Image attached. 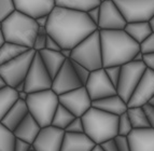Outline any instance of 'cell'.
<instances>
[{
  "label": "cell",
  "instance_id": "cell-27",
  "mask_svg": "<svg viewBox=\"0 0 154 151\" xmlns=\"http://www.w3.org/2000/svg\"><path fill=\"white\" fill-rule=\"evenodd\" d=\"M28 49H26L24 46H18L15 43H11L5 41V43L0 46V66L5 63H8L11 59L15 58L20 54L24 53Z\"/></svg>",
  "mask_w": 154,
  "mask_h": 151
},
{
  "label": "cell",
  "instance_id": "cell-55",
  "mask_svg": "<svg viewBox=\"0 0 154 151\" xmlns=\"http://www.w3.org/2000/svg\"><path fill=\"white\" fill-rule=\"evenodd\" d=\"M1 26H2V22H0V29H1Z\"/></svg>",
  "mask_w": 154,
  "mask_h": 151
},
{
  "label": "cell",
  "instance_id": "cell-39",
  "mask_svg": "<svg viewBox=\"0 0 154 151\" xmlns=\"http://www.w3.org/2000/svg\"><path fill=\"white\" fill-rule=\"evenodd\" d=\"M114 140H116V145H118V148L120 151H131L128 145V140H127V137L125 136H116L114 137Z\"/></svg>",
  "mask_w": 154,
  "mask_h": 151
},
{
  "label": "cell",
  "instance_id": "cell-2",
  "mask_svg": "<svg viewBox=\"0 0 154 151\" xmlns=\"http://www.w3.org/2000/svg\"><path fill=\"white\" fill-rule=\"evenodd\" d=\"M99 33L103 68L129 63L140 51L139 43L133 40L124 29L99 30Z\"/></svg>",
  "mask_w": 154,
  "mask_h": 151
},
{
  "label": "cell",
  "instance_id": "cell-56",
  "mask_svg": "<svg viewBox=\"0 0 154 151\" xmlns=\"http://www.w3.org/2000/svg\"><path fill=\"white\" fill-rule=\"evenodd\" d=\"M28 151H35V150H33V149H30V150H28Z\"/></svg>",
  "mask_w": 154,
  "mask_h": 151
},
{
  "label": "cell",
  "instance_id": "cell-49",
  "mask_svg": "<svg viewBox=\"0 0 154 151\" xmlns=\"http://www.w3.org/2000/svg\"><path fill=\"white\" fill-rule=\"evenodd\" d=\"M142 58H143V54H142L141 52L139 51V52H137L136 55L134 56L133 61H142Z\"/></svg>",
  "mask_w": 154,
  "mask_h": 151
},
{
  "label": "cell",
  "instance_id": "cell-38",
  "mask_svg": "<svg viewBox=\"0 0 154 151\" xmlns=\"http://www.w3.org/2000/svg\"><path fill=\"white\" fill-rule=\"evenodd\" d=\"M144 110V113L146 115V119H148V122L150 124V127L154 128V106H152L151 104H146V105L142 106Z\"/></svg>",
  "mask_w": 154,
  "mask_h": 151
},
{
  "label": "cell",
  "instance_id": "cell-37",
  "mask_svg": "<svg viewBox=\"0 0 154 151\" xmlns=\"http://www.w3.org/2000/svg\"><path fill=\"white\" fill-rule=\"evenodd\" d=\"M140 46V52L142 54L154 53V33H152L146 40H143L139 44Z\"/></svg>",
  "mask_w": 154,
  "mask_h": 151
},
{
  "label": "cell",
  "instance_id": "cell-51",
  "mask_svg": "<svg viewBox=\"0 0 154 151\" xmlns=\"http://www.w3.org/2000/svg\"><path fill=\"white\" fill-rule=\"evenodd\" d=\"M7 87V83L5 82V80H3V78L0 76V90L2 89V87Z\"/></svg>",
  "mask_w": 154,
  "mask_h": 151
},
{
  "label": "cell",
  "instance_id": "cell-34",
  "mask_svg": "<svg viewBox=\"0 0 154 151\" xmlns=\"http://www.w3.org/2000/svg\"><path fill=\"white\" fill-rule=\"evenodd\" d=\"M65 132L67 133H84V125H83V121L81 117H75L71 122L69 123V125L65 128Z\"/></svg>",
  "mask_w": 154,
  "mask_h": 151
},
{
  "label": "cell",
  "instance_id": "cell-11",
  "mask_svg": "<svg viewBox=\"0 0 154 151\" xmlns=\"http://www.w3.org/2000/svg\"><path fill=\"white\" fill-rule=\"evenodd\" d=\"M84 87L88 91L92 102L116 94V87L109 80L108 76L105 71V68H99V69L91 71L90 77Z\"/></svg>",
  "mask_w": 154,
  "mask_h": 151
},
{
  "label": "cell",
  "instance_id": "cell-53",
  "mask_svg": "<svg viewBox=\"0 0 154 151\" xmlns=\"http://www.w3.org/2000/svg\"><path fill=\"white\" fill-rule=\"evenodd\" d=\"M92 151H103V149L101 148V146H100V145H96V146L93 148Z\"/></svg>",
  "mask_w": 154,
  "mask_h": 151
},
{
  "label": "cell",
  "instance_id": "cell-28",
  "mask_svg": "<svg viewBox=\"0 0 154 151\" xmlns=\"http://www.w3.org/2000/svg\"><path fill=\"white\" fill-rule=\"evenodd\" d=\"M75 117L70 112L67 108H65L63 105L59 104L58 107H57L56 111H55L54 115H53V119H52L51 125L55 126L57 128H60V130H64L69 125V123L71 122Z\"/></svg>",
  "mask_w": 154,
  "mask_h": 151
},
{
  "label": "cell",
  "instance_id": "cell-30",
  "mask_svg": "<svg viewBox=\"0 0 154 151\" xmlns=\"http://www.w3.org/2000/svg\"><path fill=\"white\" fill-rule=\"evenodd\" d=\"M15 135L0 122V151H14Z\"/></svg>",
  "mask_w": 154,
  "mask_h": 151
},
{
  "label": "cell",
  "instance_id": "cell-32",
  "mask_svg": "<svg viewBox=\"0 0 154 151\" xmlns=\"http://www.w3.org/2000/svg\"><path fill=\"white\" fill-rule=\"evenodd\" d=\"M15 11L14 0H0V22H3Z\"/></svg>",
  "mask_w": 154,
  "mask_h": 151
},
{
  "label": "cell",
  "instance_id": "cell-36",
  "mask_svg": "<svg viewBox=\"0 0 154 151\" xmlns=\"http://www.w3.org/2000/svg\"><path fill=\"white\" fill-rule=\"evenodd\" d=\"M105 71L108 76L109 80L112 82V84L114 87H116L119 81V78H120V72H121V66H110V67H106Z\"/></svg>",
  "mask_w": 154,
  "mask_h": 151
},
{
  "label": "cell",
  "instance_id": "cell-16",
  "mask_svg": "<svg viewBox=\"0 0 154 151\" xmlns=\"http://www.w3.org/2000/svg\"><path fill=\"white\" fill-rule=\"evenodd\" d=\"M154 96V71L149 68L144 70L141 79L127 102V107H142Z\"/></svg>",
  "mask_w": 154,
  "mask_h": 151
},
{
  "label": "cell",
  "instance_id": "cell-1",
  "mask_svg": "<svg viewBox=\"0 0 154 151\" xmlns=\"http://www.w3.org/2000/svg\"><path fill=\"white\" fill-rule=\"evenodd\" d=\"M46 33L60 49H73L78 43L97 30L86 12L56 7L49 14Z\"/></svg>",
  "mask_w": 154,
  "mask_h": 151
},
{
  "label": "cell",
  "instance_id": "cell-54",
  "mask_svg": "<svg viewBox=\"0 0 154 151\" xmlns=\"http://www.w3.org/2000/svg\"><path fill=\"white\" fill-rule=\"evenodd\" d=\"M149 104H151L152 106H154V96L151 98V100H150V102H149Z\"/></svg>",
  "mask_w": 154,
  "mask_h": 151
},
{
  "label": "cell",
  "instance_id": "cell-7",
  "mask_svg": "<svg viewBox=\"0 0 154 151\" xmlns=\"http://www.w3.org/2000/svg\"><path fill=\"white\" fill-rule=\"evenodd\" d=\"M35 54V50L28 49L15 58L0 66V76L3 78L7 85L15 87L21 82H24Z\"/></svg>",
  "mask_w": 154,
  "mask_h": 151
},
{
  "label": "cell",
  "instance_id": "cell-24",
  "mask_svg": "<svg viewBox=\"0 0 154 151\" xmlns=\"http://www.w3.org/2000/svg\"><path fill=\"white\" fill-rule=\"evenodd\" d=\"M124 30L133 40H135L139 44L141 43L143 40H146L153 33L148 22H131V23H127L125 27H124Z\"/></svg>",
  "mask_w": 154,
  "mask_h": 151
},
{
  "label": "cell",
  "instance_id": "cell-33",
  "mask_svg": "<svg viewBox=\"0 0 154 151\" xmlns=\"http://www.w3.org/2000/svg\"><path fill=\"white\" fill-rule=\"evenodd\" d=\"M46 37H48V33H46L45 27H39L36 39H35V42H33L32 50H35L36 52H39L45 49Z\"/></svg>",
  "mask_w": 154,
  "mask_h": 151
},
{
  "label": "cell",
  "instance_id": "cell-48",
  "mask_svg": "<svg viewBox=\"0 0 154 151\" xmlns=\"http://www.w3.org/2000/svg\"><path fill=\"white\" fill-rule=\"evenodd\" d=\"M18 99H21V100H25L27 99V95H28V93L25 92V91H23V92H18Z\"/></svg>",
  "mask_w": 154,
  "mask_h": 151
},
{
  "label": "cell",
  "instance_id": "cell-47",
  "mask_svg": "<svg viewBox=\"0 0 154 151\" xmlns=\"http://www.w3.org/2000/svg\"><path fill=\"white\" fill-rule=\"evenodd\" d=\"M14 89H15V91L17 93L18 92H23V91H25V83H24V82H21V83L16 85Z\"/></svg>",
  "mask_w": 154,
  "mask_h": 151
},
{
  "label": "cell",
  "instance_id": "cell-15",
  "mask_svg": "<svg viewBox=\"0 0 154 151\" xmlns=\"http://www.w3.org/2000/svg\"><path fill=\"white\" fill-rule=\"evenodd\" d=\"M65 131L53 125L41 127L38 136L32 143L35 151H60Z\"/></svg>",
  "mask_w": 154,
  "mask_h": 151
},
{
  "label": "cell",
  "instance_id": "cell-42",
  "mask_svg": "<svg viewBox=\"0 0 154 151\" xmlns=\"http://www.w3.org/2000/svg\"><path fill=\"white\" fill-rule=\"evenodd\" d=\"M100 146L103 149V151H120L118 148V145H116V140H114V138L105 141V143H103Z\"/></svg>",
  "mask_w": 154,
  "mask_h": 151
},
{
  "label": "cell",
  "instance_id": "cell-29",
  "mask_svg": "<svg viewBox=\"0 0 154 151\" xmlns=\"http://www.w3.org/2000/svg\"><path fill=\"white\" fill-rule=\"evenodd\" d=\"M126 112L128 115V118L134 128L150 127V124L142 107H128Z\"/></svg>",
  "mask_w": 154,
  "mask_h": 151
},
{
  "label": "cell",
  "instance_id": "cell-20",
  "mask_svg": "<svg viewBox=\"0 0 154 151\" xmlns=\"http://www.w3.org/2000/svg\"><path fill=\"white\" fill-rule=\"evenodd\" d=\"M40 130H41V126L39 125V123L33 119L32 115L28 113L21 121V123L16 126L13 133H14L16 138L23 139V140L32 145L33 140L38 136Z\"/></svg>",
  "mask_w": 154,
  "mask_h": 151
},
{
  "label": "cell",
  "instance_id": "cell-12",
  "mask_svg": "<svg viewBox=\"0 0 154 151\" xmlns=\"http://www.w3.org/2000/svg\"><path fill=\"white\" fill-rule=\"evenodd\" d=\"M100 15L97 24L99 30L124 29L127 22L113 0H103L99 5Z\"/></svg>",
  "mask_w": 154,
  "mask_h": 151
},
{
  "label": "cell",
  "instance_id": "cell-46",
  "mask_svg": "<svg viewBox=\"0 0 154 151\" xmlns=\"http://www.w3.org/2000/svg\"><path fill=\"white\" fill-rule=\"evenodd\" d=\"M60 53L63 54V56L65 58L69 59L71 56V49H60Z\"/></svg>",
  "mask_w": 154,
  "mask_h": 151
},
{
  "label": "cell",
  "instance_id": "cell-13",
  "mask_svg": "<svg viewBox=\"0 0 154 151\" xmlns=\"http://www.w3.org/2000/svg\"><path fill=\"white\" fill-rule=\"evenodd\" d=\"M59 104L67 108L75 117H82L92 107V99L85 87L58 95Z\"/></svg>",
  "mask_w": 154,
  "mask_h": 151
},
{
  "label": "cell",
  "instance_id": "cell-21",
  "mask_svg": "<svg viewBox=\"0 0 154 151\" xmlns=\"http://www.w3.org/2000/svg\"><path fill=\"white\" fill-rule=\"evenodd\" d=\"M92 107H95L106 112L112 113L116 115H121L122 113L127 111V102L122 99L118 94L110 95L107 97L100 98L97 100H93Z\"/></svg>",
  "mask_w": 154,
  "mask_h": 151
},
{
  "label": "cell",
  "instance_id": "cell-23",
  "mask_svg": "<svg viewBox=\"0 0 154 151\" xmlns=\"http://www.w3.org/2000/svg\"><path fill=\"white\" fill-rule=\"evenodd\" d=\"M38 53L40 55V57H41L45 68L49 71L52 80H53V78L56 76L58 70L62 68V66L64 65L67 58H65L63 56L60 51H51V50L44 49L39 51Z\"/></svg>",
  "mask_w": 154,
  "mask_h": 151
},
{
  "label": "cell",
  "instance_id": "cell-40",
  "mask_svg": "<svg viewBox=\"0 0 154 151\" xmlns=\"http://www.w3.org/2000/svg\"><path fill=\"white\" fill-rule=\"evenodd\" d=\"M32 149V146L27 141L23 140V139L16 138L15 143H14V151H28Z\"/></svg>",
  "mask_w": 154,
  "mask_h": 151
},
{
  "label": "cell",
  "instance_id": "cell-4",
  "mask_svg": "<svg viewBox=\"0 0 154 151\" xmlns=\"http://www.w3.org/2000/svg\"><path fill=\"white\" fill-rule=\"evenodd\" d=\"M81 119L84 125V133L95 145H101L118 136L119 115L91 107Z\"/></svg>",
  "mask_w": 154,
  "mask_h": 151
},
{
  "label": "cell",
  "instance_id": "cell-45",
  "mask_svg": "<svg viewBox=\"0 0 154 151\" xmlns=\"http://www.w3.org/2000/svg\"><path fill=\"white\" fill-rule=\"evenodd\" d=\"M35 20H36V23L39 27H46L48 22H49V14L48 15L39 16V17H36Z\"/></svg>",
  "mask_w": 154,
  "mask_h": 151
},
{
  "label": "cell",
  "instance_id": "cell-9",
  "mask_svg": "<svg viewBox=\"0 0 154 151\" xmlns=\"http://www.w3.org/2000/svg\"><path fill=\"white\" fill-rule=\"evenodd\" d=\"M24 83H25V92L28 94L51 89L52 78L38 52H36L33 56Z\"/></svg>",
  "mask_w": 154,
  "mask_h": 151
},
{
  "label": "cell",
  "instance_id": "cell-50",
  "mask_svg": "<svg viewBox=\"0 0 154 151\" xmlns=\"http://www.w3.org/2000/svg\"><path fill=\"white\" fill-rule=\"evenodd\" d=\"M148 23H149V25H150V27H151L152 31L154 33V14L151 16V17L149 18V20H148Z\"/></svg>",
  "mask_w": 154,
  "mask_h": 151
},
{
  "label": "cell",
  "instance_id": "cell-41",
  "mask_svg": "<svg viewBox=\"0 0 154 151\" xmlns=\"http://www.w3.org/2000/svg\"><path fill=\"white\" fill-rule=\"evenodd\" d=\"M86 14L88 15V17L91 18L93 23L95 24L97 26L98 24V20H99V15H100V9H99V5L98 7H94V8L90 9V10L86 12Z\"/></svg>",
  "mask_w": 154,
  "mask_h": 151
},
{
  "label": "cell",
  "instance_id": "cell-22",
  "mask_svg": "<svg viewBox=\"0 0 154 151\" xmlns=\"http://www.w3.org/2000/svg\"><path fill=\"white\" fill-rule=\"evenodd\" d=\"M28 113V108H27L25 100L17 99L15 102V104L10 108V110L5 113V117L1 119L0 122L13 132L16 128V126L21 123V121Z\"/></svg>",
  "mask_w": 154,
  "mask_h": 151
},
{
  "label": "cell",
  "instance_id": "cell-35",
  "mask_svg": "<svg viewBox=\"0 0 154 151\" xmlns=\"http://www.w3.org/2000/svg\"><path fill=\"white\" fill-rule=\"evenodd\" d=\"M71 63H72V66H73V69H75L78 78L80 79V81L82 82V84L84 85L85 83H86V81H88V77H90L91 71L88 69V68H85L84 66L78 64V63H75V61H71Z\"/></svg>",
  "mask_w": 154,
  "mask_h": 151
},
{
  "label": "cell",
  "instance_id": "cell-3",
  "mask_svg": "<svg viewBox=\"0 0 154 151\" xmlns=\"http://www.w3.org/2000/svg\"><path fill=\"white\" fill-rule=\"evenodd\" d=\"M38 28L35 18L16 10L2 22L1 31L7 42L32 49Z\"/></svg>",
  "mask_w": 154,
  "mask_h": 151
},
{
  "label": "cell",
  "instance_id": "cell-6",
  "mask_svg": "<svg viewBox=\"0 0 154 151\" xmlns=\"http://www.w3.org/2000/svg\"><path fill=\"white\" fill-rule=\"evenodd\" d=\"M70 59L84 66L90 71L103 68L99 29L83 39L71 50Z\"/></svg>",
  "mask_w": 154,
  "mask_h": 151
},
{
  "label": "cell",
  "instance_id": "cell-52",
  "mask_svg": "<svg viewBox=\"0 0 154 151\" xmlns=\"http://www.w3.org/2000/svg\"><path fill=\"white\" fill-rule=\"evenodd\" d=\"M5 43V38H3V35H2V31L0 29V46H2Z\"/></svg>",
  "mask_w": 154,
  "mask_h": 151
},
{
  "label": "cell",
  "instance_id": "cell-17",
  "mask_svg": "<svg viewBox=\"0 0 154 151\" xmlns=\"http://www.w3.org/2000/svg\"><path fill=\"white\" fill-rule=\"evenodd\" d=\"M17 11L32 18L48 15L55 7V0H14Z\"/></svg>",
  "mask_w": 154,
  "mask_h": 151
},
{
  "label": "cell",
  "instance_id": "cell-14",
  "mask_svg": "<svg viewBox=\"0 0 154 151\" xmlns=\"http://www.w3.org/2000/svg\"><path fill=\"white\" fill-rule=\"evenodd\" d=\"M81 87H83V84L73 69L71 59H66L62 68L52 80L51 90L54 91L57 95H62Z\"/></svg>",
  "mask_w": 154,
  "mask_h": 151
},
{
  "label": "cell",
  "instance_id": "cell-31",
  "mask_svg": "<svg viewBox=\"0 0 154 151\" xmlns=\"http://www.w3.org/2000/svg\"><path fill=\"white\" fill-rule=\"evenodd\" d=\"M134 130L133 125H131V120L128 118L127 112L122 113L121 115H119L118 120V135L120 136H127L131 134V132Z\"/></svg>",
  "mask_w": 154,
  "mask_h": 151
},
{
  "label": "cell",
  "instance_id": "cell-26",
  "mask_svg": "<svg viewBox=\"0 0 154 151\" xmlns=\"http://www.w3.org/2000/svg\"><path fill=\"white\" fill-rule=\"evenodd\" d=\"M101 1L103 0H55V5L60 8L88 12L90 9L98 7Z\"/></svg>",
  "mask_w": 154,
  "mask_h": 151
},
{
  "label": "cell",
  "instance_id": "cell-19",
  "mask_svg": "<svg viewBox=\"0 0 154 151\" xmlns=\"http://www.w3.org/2000/svg\"><path fill=\"white\" fill-rule=\"evenodd\" d=\"M95 146V143L85 133L65 132L60 151H92Z\"/></svg>",
  "mask_w": 154,
  "mask_h": 151
},
{
  "label": "cell",
  "instance_id": "cell-25",
  "mask_svg": "<svg viewBox=\"0 0 154 151\" xmlns=\"http://www.w3.org/2000/svg\"><path fill=\"white\" fill-rule=\"evenodd\" d=\"M17 99L18 94L14 87L7 85L0 90V121Z\"/></svg>",
  "mask_w": 154,
  "mask_h": 151
},
{
  "label": "cell",
  "instance_id": "cell-10",
  "mask_svg": "<svg viewBox=\"0 0 154 151\" xmlns=\"http://www.w3.org/2000/svg\"><path fill=\"white\" fill-rule=\"evenodd\" d=\"M127 23L148 22L154 14V0H113Z\"/></svg>",
  "mask_w": 154,
  "mask_h": 151
},
{
  "label": "cell",
  "instance_id": "cell-43",
  "mask_svg": "<svg viewBox=\"0 0 154 151\" xmlns=\"http://www.w3.org/2000/svg\"><path fill=\"white\" fill-rule=\"evenodd\" d=\"M45 49L51 50V51H60V46H59V44L57 43L54 39L48 35V37H46Z\"/></svg>",
  "mask_w": 154,
  "mask_h": 151
},
{
  "label": "cell",
  "instance_id": "cell-8",
  "mask_svg": "<svg viewBox=\"0 0 154 151\" xmlns=\"http://www.w3.org/2000/svg\"><path fill=\"white\" fill-rule=\"evenodd\" d=\"M146 69V65L141 61H131L121 66L120 78L116 89V94L126 102L129 100Z\"/></svg>",
  "mask_w": 154,
  "mask_h": 151
},
{
  "label": "cell",
  "instance_id": "cell-44",
  "mask_svg": "<svg viewBox=\"0 0 154 151\" xmlns=\"http://www.w3.org/2000/svg\"><path fill=\"white\" fill-rule=\"evenodd\" d=\"M142 61L144 63L146 68H149V69H151L154 71V53L143 54Z\"/></svg>",
  "mask_w": 154,
  "mask_h": 151
},
{
  "label": "cell",
  "instance_id": "cell-18",
  "mask_svg": "<svg viewBox=\"0 0 154 151\" xmlns=\"http://www.w3.org/2000/svg\"><path fill=\"white\" fill-rule=\"evenodd\" d=\"M127 140L131 151H154V128H134Z\"/></svg>",
  "mask_w": 154,
  "mask_h": 151
},
{
  "label": "cell",
  "instance_id": "cell-5",
  "mask_svg": "<svg viewBox=\"0 0 154 151\" xmlns=\"http://www.w3.org/2000/svg\"><path fill=\"white\" fill-rule=\"evenodd\" d=\"M26 105L28 112L41 127L51 125L52 119L59 105L58 95L53 90L39 91L27 95Z\"/></svg>",
  "mask_w": 154,
  "mask_h": 151
}]
</instances>
